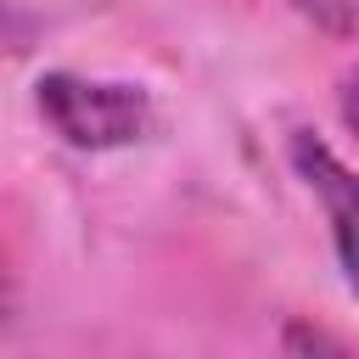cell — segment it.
I'll return each instance as SVG.
<instances>
[{
    "instance_id": "cell-1",
    "label": "cell",
    "mask_w": 359,
    "mask_h": 359,
    "mask_svg": "<svg viewBox=\"0 0 359 359\" xmlns=\"http://www.w3.org/2000/svg\"><path fill=\"white\" fill-rule=\"evenodd\" d=\"M39 112L79 151H112L151 129V101L135 84H107V79H79V73H45Z\"/></svg>"
},
{
    "instance_id": "cell-2",
    "label": "cell",
    "mask_w": 359,
    "mask_h": 359,
    "mask_svg": "<svg viewBox=\"0 0 359 359\" xmlns=\"http://www.w3.org/2000/svg\"><path fill=\"white\" fill-rule=\"evenodd\" d=\"M292 163H297V174L325 196V208H331V230H337V258H342V269H348V264H353V258H348V230H353V180H348V168H342L309 129L292 135Z\"/></svg>"
},
{
    "instance_id": "cell-3",
    "label": "cell",
    "mask_w": 359,
    "mask_h": 359,
    "mask_svg": "<svg viewBox=\"0 0 359 359\" xmlns=\"http://www.w3.org/2000/svg\"><path fill=\"white\" fill-rule=\"evenodd\" d=\"M286 353H292V359H353L337 331L309 325V320H292V325H286Z\"/></svg>"
},
{
    "instance_id": "cell-4",
    "label": "cell",
    "mask_w": 359,
    "mask_h": 359,
    "mask_svg": "<svg viewBox=\"0 0 359 359\" xmlns=\"http://www.w3.org/2000/svg\"><path fill=\"white\" fill-rule=\"evenodd\" d=\"M314 28H325V34H337V39H348L353 34V0H292Z\"/></svg>"
},
{
    "instance_id": "cell-5",
    "label": "cell",
    "mask_w": 359,
    "mask_h": 359,
    "mask_svg": "<svg viewBox=\"0 0 359 359\" xmlns=\"http://www.w3.org/2000/svg\"><path fill=\"white\" fill-rule=\"evenodd\" d=\"M11 314V269H6V258H0V320Z\"/></svg>"
}]
</instances>
